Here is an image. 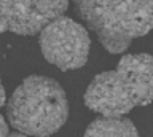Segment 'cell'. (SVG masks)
<instances>
[{
	"instance_id": "obj_1",
	"label": "cell",
	"mask_w": 153,
	"mask_h": 137,
	"mask_svg": "<svg viewBox=\"0 0 153 137\" xmlns=\"http://www.w3.org/2000/svg\"><path fill=\"white\" fill-rule=\"evenodd\" d=\"M153 102V56L126 54L115 70L96 75L85 93V104L102 116H123Z\"/></svg>"
},
{
	"instance_id": "obj_2",
	"label": "cell",
	"mask_w": 153,
	"mask_h": 137,
	"mask_svg": "<svg viewBox=\"0 0 153 137\" xmlns=\"http://www.w3.org/2000/svg\"><path fill=\"white\" fill-rule=\"evenodd\" d=\"M69 101L56 80L30 75L13 91L7 105L8 123L24 136L50 137L65 124Z\"/></svg>"
},
{
	"instance_id": "obj_3",
	"label": "cell",
	"mask_w": 153,
	"mask_h": 137,
	"mask_svg": "<svg viewBox=\"0 0 153 137\" xmlns=\"http://www.w3.org/2000/svg\"><path fill=\"white\" fill-rule=\"evenodd\" d=\"M75 8L112 54L126 51L134 39L147 35L153 29V2L80 0Z\"/></svg>"
},
{
	"instance_id": "obj_4",
	"label": "cell",
	"mask_w": 153,
	"mask_h": 137,
	"mask_svg": "<svg viewBox=\"0 0 153 137\" xmlns=\"http://www.w3.org/2000/svg\"><path fill=\"white\" fill-rule=\"evenodd\" d=\"M89 34L72 18L61 16L40 32V50L48 62L61 70H75L88 61Z\"/></svg>"
},
{
	"instance_id": "obj_5",
	"label": "cell",
	"mask_w": 153,
	"mask_h": 137,
	"mask_svg": "<svg viewBox=\"0 0 153 137\" xmlns=\"http://www.w3.org/2000/svg\"><path fill=\"white\" fill-rule=\"evenodd\" d=\"M69 8L65 0L59 2H0V34L13 32L18 35H35Z\"/></svg>"
},
{
	"instance_id": "obj_6",
	"label": "cell",
	"mask_w": 153,
	"mask_h": 137,
	"mask_svg": "<svg viewBox=\"0 0 153 137\" xmlns=\"http://www.w3.org/2000/svg\"><path fill=\"white\" fill-rule=\"evenodd\" d=\"M85 137H140V134L129 118L99 116L86 127Z\"/></svg>"
},
{
	"instance_id": "obj_7",
	"label": "cell",
	"mask_w": 153,
	"mask_h": 137,
	"mask_svg": "<svg viewBox=\"0 0 153 137\" xmlns=\"http://www.w3.org/2000/svg\"><path fill=\"white\" fill-rule=\"evenodd\" d=\"M0 137H10V131H8V124L5 121V118L0 115Z\"/></svg>"
},
{
	"instance_id": "obj_8",
	"label": "cell",
	"mask_w": 153,
	"mask_h": 137,
	"mask_svg": "<svg viewBox=\"0 0 153 137\" xmlns=\"http://www.w3.org/2000/svg\"><path fill=\"white\" fill-rule=\"evenodd\" d=\"M5 102H7V94H5V88H3L2 81H0V107H2Z\"/></svg>"
},
{
	"instance_id": "obj_9",
	"label": "cell",
	"mask_w": 153,
	"mask_h": 137,
	"mask_svg": "<svg viewBox=\"0 0 153 137\" xmlns=\"http://www.w3.org/2000/svg\"><path fill=\"white\" fill-rule=\"evenodd\" d=\"M10 137H29V136H24L21 132H13V134H10Z\"/></svg>"
},
{
	"instance_id": "obj_10",
	"label": "cell",
	"mask_w": 153,
	"mask_h": 137,
	"mask_svg": "<svg viewBox=\"0 0 153 137\" xmlns=\"http://www.w3.org/2000/svg\"><path fill=\"white\" fill-rule=\"evenodd\" d=\"M0 78H2V77H0Z\"/></svg>"
}]
</instances>
